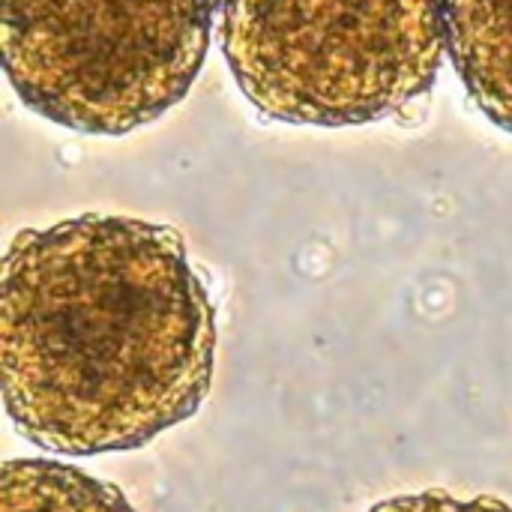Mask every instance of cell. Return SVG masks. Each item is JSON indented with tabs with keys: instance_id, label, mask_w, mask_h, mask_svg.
<instances>
[{
	"instance_id": "obj_2",
	"label": "cell",
	"mask_w": 512,
	"mask_h": 512,
	"mask_svg": "<svg viewBox=\"0 0 512 512\" xmlns=\"http://www.w3.org/2000/svg\"><path fill=\"white\" fill-rule=\"evenodd\" d=\"M219 33L258 114L321 129L405 111L450 51L444 0H222Z\"/></svg>"
},
{
	"instance_id": "obj_3",
	"label": "cell",
	"mask_w": 512,
	"mask_h": 512,
	"mask_svg": "<svg viewBox=\"0 0 512 512\" xmlns=\"http://www.w3.org/2000/svg\"><path fill=\"white\" fill-rule=\"evenodd\" d=\"M219 0H3V69L33 114L126 135L174 108L210 51Z\"/></svg>"
},
{
	"instance_id": "obj_4",
	"label": "cell",
	"mask_w": 512,
	"mask_h": 512,
	"mask_svg": "<svg viewBox=\"0 0 512 512\" xmlns=\"http://www.w3.org/2000/svg\"><path fill=\"white\" fill-rule=\"evenodd\" d=\"M444 21L471 102L512 132V0H444Z\"/></svg>"
},
{
	"instance_id": "obj_1",
	"label": "cell",
	"mask_w": 512,
	"mask_h": 512,
	"mask_svg": "<svg viewBox=\"0 0 512 512\" xmlns=\"http://www.w3.org/2000/svg\"><path fill=\"white\" fill-rule=\"evenodd\" d=\"M0 366L33 447L138 450L204 405L216 306L168 225L84 213L24 228L3 255Z\"/></svg>"
},
{
	"instance_id": "obj_6",
	"label": "cell",
	"mask_w": 512,
	"mask_h": 512,
	"mask_svg": "<svg viewBox=\"0 0 512 512\" xmlns=\"http://www.w3.org/2000/svg\"><path fill=\"white\" fill-rule=\"evenodd\" d=\"M369 512H512V504L501 498H456L447 492H417V495H399L390 501L375 504Z\"/></svg>"
},
{
	"instance_id": "obj_5",
	"label": "cell",
	"mask_w": 512,
	"mask_h": 512,
	"mask_svg": "<svg viewBox=\"0 0 512 512\" xmlns=\"http://www.w3.org/2000/svg\"><path fill=\"white\" fill-rule=\"evenodd\" d=\"M0 512H135L126 495L81 468L51 459H9L0 474Z\"/></svg>"
}]
</instances>
